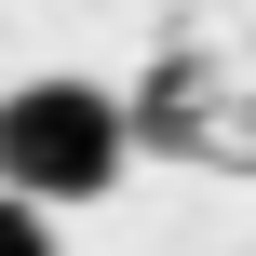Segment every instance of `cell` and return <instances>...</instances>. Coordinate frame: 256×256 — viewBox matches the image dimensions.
I'll use <instances>...</instances> for the list:
<instances>
[{"label": "cell", "instance_id": "6da1fadb", "mask_svg": "<svg viewBox=\"0 0 256 256\" xmlns=\"http://www.w3.org/2000/svg\"><path fill=\"white\" fill-rule=\"evenodd\" d=\"M122 162H135V122L108 81H14L0 94V189L68 216V202H108Z\"/></svg>", "mask_w": 256, "mask_h": 256}, {"label": "cell", "instance_id": "7a4b0ae2", "mask_svg": "<svg viewBox=\"0 0 256 256\" xmlns=\"http://www.w3.org/2000/svg\"><path fill=\"white\" fill-rule=\"evenodd\" d=\"M0 256H54V202H27V189H0Z\"/></svg>", "mask_w": 256, "mask_h": 256}]
</instances>
